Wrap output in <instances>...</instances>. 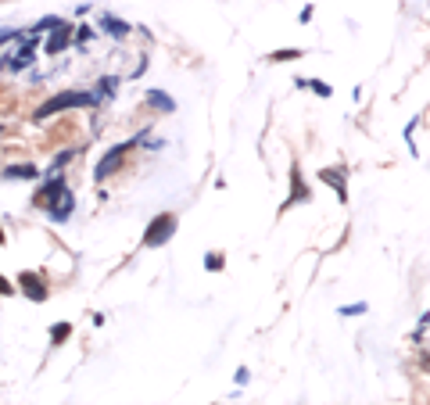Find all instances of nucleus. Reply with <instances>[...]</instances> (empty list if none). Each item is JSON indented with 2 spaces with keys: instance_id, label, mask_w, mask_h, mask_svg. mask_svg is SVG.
Returning <instances> with one entry per match:
<instances>
[{
  "instance_id": "obj_1",
  "label": "nucleus",
  "mask_w": 430,
  "mask_h": 405,
  "mask_svg": "<svg viewBox=\"0 0 430 405\" xmlns=\"http://www.w3.org/2000/svg\"><path fill=\"white\" fill-rule=\"evenodd\" d=\"M33 201H36L47 215H51L54 223H65L69 215L75 212V197H72V191H69V183H65V176H61V173L47 176V183L36 191Z\"/></svg>"
},
{
  "instance_id": "obj_2",
  "label": "nucleus",
  "mask_w": 430,
  "mask_h": 405,
  "mask_svg": "<svg viewBox=\"0 0 430 405\" xmlns=\"http://www.w3.org/2000/svg\"><path fill=\"white\" fill-rule=\"evenodd\" d=\"M93 104H97V97L86 93V90H61V93H54L51 101H43V104L36 108V122L51 119V115H58V112H69V108H93Z\"/></svg>"
},
{
  "instance_id": "obj_3",
  "label": "nucleus",
  "mask_w": 430,
  "mask_h": 405,
  "mask_svg": "<svg viewBox=\"0 0 430 405\" xmlns=\"http://www.w3.org/2000/svg\"><path fill=\"white\" fill-rule=\"evenodd\" d=\"M33 58H36V33H22L19 47L0 58V72H25L33 65Z\"/></svg>"
},
{
  "instance_id": "obj_4",
  "label": "nucleus",
  "mask_w": 430,
  "mask_h": 405,
  "mask_svg": "<svg viewBox=\"0 0 430 405\" xmlns=\"http://www.w3.org/2000/svg\"><path fill=\"white\" fill-rule=\"evenodd\" d=\"M140 140H143V133H140V136H133V140H122V144H115V147H111V151L104 154V158L97 162V169H93V176H97V180L115 176V173H119V165L126 162V154H130V151L140 144Z\"/></svg>"
},
{
  "instance_id": "obj_5",
  "label": "nucleus",
  "mask_w": 430,
  "mask_h": 405,
  "mask_svg": "<svg viewBox=\"0 0 430 405\" xmlns=\"http://www.w3.org/2000/svg\"><path fill=\"white\" fill-rule=\"evenodd\" d=\"M172 233H176V215H172V212L154 215L147 233H143V247H162V244L172 241Z\"/></svg>"
},
{
  "instance_id": "obj_6",
  "label": "nucleus",
  "mask_w": 430,
  "mask_h": 405,
  "mask_svg": "<svg viewBox=\"0 0 430 405\" xmlns=\"http://www.w3.org/2000/svg\"><path fill=\"white\" fill-rule=\"evenodd\" d=\"M69 43H72V25H69V22H61V25H54V29H51V40H47L43 51H47V58H54V54L65 51Z\"/></svg>"
},
{
  "instance_id": "obj_7",
  "label": "nucleus",
  "mask_w": 430,
  "mask_h": 405,
  "mask_svg": "<svg viewBox=\"0 0 430 405\" xmlns=\"http://www.w3.org/2000/svg\"><path fill=\"white\" fill-rule=\"evenodd\" d=\"M320 180L326 186H333V194H337V201H348V183H344V169L341 165H333V169H323Z\"/></svg>"
},
{
  "instance_id": "obj_8",
  "label": "nucleus",
  "mask_w": 430,
  "mask_h": 405,
  "mask_svg": "<svg viewBox=\"0 0 430 405\" xmlns=\"http://www.w3.org/2000/svg\"><path fill=\"white\" fill-rule=\"evenodd\" d=\"M101 29H104L108 36H115V40L130 36V22H122V19H111V14H101Z\"/></svg>"
},
{
  "instance_id": "obj_9",
  "label": "nucleus",
  "mask_w": 430,
  "mask_h": 405,
  "mask_svg": "<svg viewBox=\"0 0 430 405\" xmlns=\"http://www.w3.org/2000/svg\"><path fill=\"white\" fill-rule=\"evenodd\" d=\"M22 287H25V294H29L33 302H43V298H47V287L40 284L36 273H25V276H22Z\"/></svg>"
},
{
  "instance_id": "obj_10",
  "label": "nucleus",
  "mask_w": 430,
  "mask_h": 405,
  "mask_svg": "<svg viewBox=\"0 0 430 405\" xmlns=\"http://www.w3.org/2000/svg\"><path fill=\"white\" fill-rule=\"evenodd\" d=\"M291 180H294V186H291V201H287L283 208H291V205H305V201H309V191H305V183L298 180V173H294Z\"/></svg>"
},
{
  "instance_id": "obj_11",
  "label": "nucleus",
  "mask_w": 430,
  "mask_h": 405,
  "mask_svg": "<svg viewBox=\"0 0 430 405\" xmlns=\"http://www.w3.org/2000/svg\"><path fill=\"white\" fill-rule=\"evenodd\" d=\"M115 86H119V79H115V75H104V79L97 83V90H93V97H97V104H101V101H108L111 93H115Z\"/></svg>"
},
{
  "instance_id": "obj_12",
  "label": "nucleus",
  "mask_w": 430,
  "mask_h": 405,
  "mask_svg": "<svg viewBox=\"0 0 430 405\" xmlns=\"http://www.w3.org/2000/svg\"><path fill=\"white\" fill-rule=\"evenodd\" d=\"M147 101H151L154 108H162V112H176V101H172L169 93H162V90H151V93H147Z\"/></svg>"
},
{
  "instance_id": "obj_13",
  "label": "nucleus",
  "mask_w": 430,
  "mask_h": 405,
  "mask_svg": "<svg viewBox=\"0 0 430 405\" xmlns=\"http://www.w3.org/2000/svg\"><path fill=\"white\" fill-rule=\"evenodd\" d=\"M8 176H11V180H14V176H19V180H36L40 173H36V165H11Z\"/></svg>"
},
{
  "instance_id": "obj_14",
  "label": "nucleus",
  "mask_w": 430,
  "mask_h": 405,
  "mask_svg": "<svg viewBox=\"0 0 430 405\" xmlns=\"http://www.w3.org/2000/svg\"><path fill=\"white\" fill-rule=\"evenodd\" d=\"M298 86H309V90H315V93H320V97H330V86L323 83V79H298Z\"/></svg>"
},
{
  "instance_id": "obj_15",
  "label": "nucleus",
  "mask_w": 430,
  "mask_h": 405,
  "mask_svg": "<svg viewBox=\"0 0 430 405\" xmlns=\"http://www.w3.org/2000/svg\"><path fill=\"white\" fill-rule=\"evenodd\" d=\"M366 308H370L366 302H359V305H341V308H337V316H362Z\"/></svg>"
},
{
  "instance_id": "obj_16",
  "label": "nucleus",
  "mask_w": 430,
  "mask_h": 405,
  "mask_svg": "<svg viewBox=\"0 0 430 405\" xmlns=\"http://www.w3.org/2000/svg\"><path fill=\"white\" fill-rule=\"evenodd\" d=\"M69 334H72V326H69V323H58L54 330H51V341H54V345H61V341H65Z\"/></svg>"
},
{
  "instance_id": "obj_17",
  "label": "nucleus",
  "mask_w": 430,
  "mask_h": 405,
  "mask_svg": "<svg viewBox=\"0 0 430 405\" xmlns=\"http://www.w3.org/2000/svg\"><path fill=\"white\" fill-rule=\"evenodd\" d=\"M204 269H222V255H204Z\"/></svg>"
},
{
  "instance_id": "obj_18",
  "label": "nucleus",
  "mask_w": 430,
  "mask_h": 405,
  "mask_svg": "<svg viewBox=\"0 0 430 405\" xmlns=\"http://www.w3.org/2000/svg\"><path fill=\"white\" fill-rule=\"evenodd\" d=\"M273 61H291V58H301V51H276V54H269Z\"/></svg>"
},
{
  "instance_id": "obj_19",
  "label": "nucleus",
  "mask_w": 430,
  "mask_h": 405,
  "mask_svg": "<svg viewBox=\"0 0 430 405\" xmlns=\"http://www.w3.org/2000/svg\"><path fill=\"white\" fill-rule=\"evenodd\" d=\"M11 291H14V287L8 284V280H4V276H0V294H11Z\"/></svg>"
},
{
  "instance_id": "obj_20",
  "label": "nucleus",
  "mask_w": 430,
  "mask_h": 405,
  "mask_svg": "<svg viewBox=\"0 0 430 405\" xmlns=\"http://www.w3.org/2000/svg\"><path fill=\"white\" fill-rule=\"evenodd\" d=\"M0 241H4V237H0Z\"/></svg>"
}]
</instances>
